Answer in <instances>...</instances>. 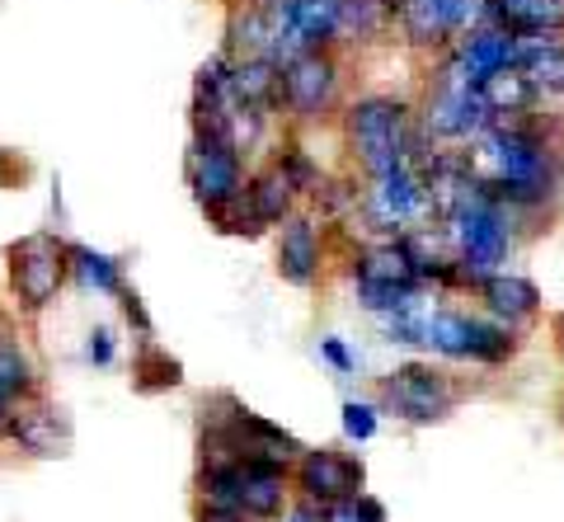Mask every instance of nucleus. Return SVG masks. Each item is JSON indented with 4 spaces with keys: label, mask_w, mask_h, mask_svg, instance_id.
<instances>
[{
    "label": "nucleus",
    "mask_w": 564,
    "mask_h": 522,
    "mask_svg": "<svg viewBox=\"0 0 564 522\" xmlns=\"http://www.w3.org/2000/svg\"><path fill=\"white\" fill-rule=\"evenodd\" d=\"M282 180H288V188L296 198H315V188L325 184V170H321V161L302 146V142H288V146H278L273 151V161H269Z\"/></svg>",
    "instance_id": "28"
},
{
    "label": "nucleus",
    "mask_w": 564,
    "mask_h": 522,
    "mask_svg": "<svg viewBox=\"0 0 564 522\" xmlns=\"http://www.w3.org/2000/svg\"><path fill=\"white\" fill-rule=\"evenodd\" d=\"M0 395L20 400V405L33 395H43L39 362H33V354L20 344V335H10L6 325H0Z\"/></svg>",
    "instance_id": "25"
},
{
    "label": "nucleus",
    "mask_w": 564,
    "mask_h": 522,
    "mask_svg": "<svg viewBox=\"0 0 564 522\" xmlns=\"http://www.w3.org/2000/svg\"><path fill=\"white\" fill-rule=\"evenodd\" d=\"M555 348H560V358H564V311L555 316Z\"/></svg>",
    "instance_id": "36"
},
{
    "label": "nucleus",
    "mask_w": 564,
    "mask_h": 522,
    "mask_svg": "<svg viewBox=\"0 0 564 522\" xmlns=\"http://www.w3.org/2000/svg\"><path fill=\"white\" fill-rule=\"evenodd\" d=\"M437 236H443L447 254L456 259V269H462L466 292H475V283H480L485 273L503 269L508 254H513L522 240L513 213H508L503 203H494L485 188L470 194L462 207H452V213L437 221Z\"/></svg>",
    "instance_id": "3"
},
{
    "label": "nucleus",
    "mask_w": 564,
    "mask_h": 522,
    "mask_svg": "<svg viewBox=\"0 0 564 522\" xmlns=\"http://www.w3.org/2000/svg\"><path fill=\"white\" fill-rule=\"evenodd\" d=\"M321 358H325L339 377H352V372H358V358H352V348H348L344 339H334V335L321 339Z\"/></svg>",
    "instance_id": "33"
},
{
    "label": "nucleus",
    "mask_w": 564,
    "mask_h": 522,
    "mask_svg": "<svg viewBox=\"0 0 564 522\" xmlns=\"http://www.w3.org/2000/svg\"><path fill=\"white\" fill-rule=\"evenodd\" d=\"M485 20L513 33H564V0H485Z\"/></svg>",
    "instance_id": "24"
},
{
    "label": "nucleus",
    "mask_w": 564,
    "mask_h": 522,
    "mask_svg": "<svg viewBox=\"0 0 564 522\" xmlns=\"http://www.w3.org/2000/svg\"><path fill=\"white\" fill-rule=\"evenodd\" d=\"M560 424H564V405H560Z\"/></svg>",
    "instance_id": "37"
},
{
    "label": "nucleus",
    "mask_w": 564,
    "mask_h": 522,
    "mask_svg": "<svg viewBox=\"0 0 564 522\" xmlns=\"http://www.w3.org/2000/svg\"><path fill=\"white\" fill-rule=\"evenodd\" d=\"M447 57L462 66V76L470 85H480L485 76L503 72V66H513V57H518V33L503 29V24H494V20H480V24H470L462 39L447 47Z\"/></svg>",
    "instance_id": "17"
},
{
    "label": "nucleus",
    "mask_w": 564,
    "mask_h": 522,
    "mask_svg": "<svg viewBox=\"0 0 564 522\" xmlns=\"http://www.w3.org/2000/svg\"><path fill=\"white\" fill-rule=\"evenodd\" d=\"M132 387L137 391H180L184 387V362L180 358H170L155 339H141L137 344V358H132Z\"/></svg>",
    "instance_id": "27"
},
{
    "label": "nucleus",
    "mask_w": 564,
    "mask_h": 522,
    "mask_svg": "<svg viewBox=\"0 0 564 522\" xmlns=\"http://www.w3.org/2000/svg\"><path fill=\"white\" fill-rule=\"evenodd\" d=\"M344 438L348 443H372L377 428H381V405L372 400H344Z\"/></svg>",
    "instance_id": "29"
},
{
    "label": "nucleus",
    "mask_w": 564,
    "mask_h": 522,
    "mask_svg": "<svg viewBox=\"0 0 564 522\" xmlns=\"http://www.w3.org/2000/svg\"><path fill=\"white\" fill-rule=\"evenodd\" d=\"M240 207L250 213V221L259 226V231H269V226H282L296 207H302V198L288 188V180L273 170V165H259L250 180H245L240 188Z\"/></svg>",
    "instance_id": "21"
},
{
    "label": "nucleus",
    "mask_w": 564,
    "mask_h": 522,
    "mask_svg": "<svg viewBox=\"0 0 564 522\" xmlns=\"http://www.w3.org/2000/svg\"><path fill=\"white\" fill-rule=\"evenodd\" d=\"M66 264H70V278H76L85 292H99V297H118V292L128 287V278H122V259L104 254V250L70 246L66 250Z\"/></svg>",
    "instance_id": "26"
},
{
    "label": "nucleus",
    "mask_w": 564,
    "mask_h": 522,
    "mask_svg": "<svg viewBox=\"0 0 564 522\" xmlns=\"http://www.w3.org/2000/svg\"><path fill=\"white\" fill-rule=\"evenodd\" d=\"M462 381H456L447 368L437 362H400L395 372L381 377L377 387V405L381 414H395V420L414 424V428H429V424H443L447 414L462 405Z\"/></svg>",
    "instance_id": "7"
},
{
    "label": "nucleus",
    "mask_w": 564,
    "mask_h": 522,
    "mask_svg": "<svg viewBox=\"0 0 564 522\" xmlns=\"http://www.w3.org/2000/svg\"><path fill=\"white\" fill-rule=\"evenodd\" d=\"M344 109V57L334 47L278 62V118L296 128L325 123Z\"/></svg>",
    "instance_id": "6"
},
{
    "label": "nucleus",
    "mask_w": 564,
    "mask_h": 522,
    "mask_svg": "<svg viewBox=\"0 0 564 522\" xmlns=\"http://www.w3.org/2000/svg\"><path fill=\"white\" fill-rule=\"evenodd\" d=\"M70 240H62L57 231H29L10 246V292L20 311L39 316V311L57 306L62 287L70 283V264H66Z\"/></svg>",
    "instance_id": "8"
},
{
    "label": "nucleus",
    "mask_w": 564,
    "mask_h": 522,
    "mask_svg": "<svg viewBox=\"0 0 564 522\" xmlns=\"http://www.w3.org/2000/svg\"><path fill=\"white\" fill-rule=\"evenodd\" d=\"M273 522H325V509L321 503H311V499H302V494H292V503Z\"/></svg>",
    "instance_id": "34"
},
{
    "label": "nucleus",
    "mask_w": 564,
    "mask_h": 522,
    "mask_svg": "<svg viewBox=\"0 0 564 522\" xmlns=\"http://www.w3.org/2000/svg\"><path fill=\"white\" fill-rule=\"evenodd\" d=\"M362 485H367V466L339 447H302V457L292 461V490L321 503V509L334 499L362 494Z\"/></svg>",
    "instance_id": "13"
},
{
    "label": "nucleus",
    "mask_w": 564,
    "mask_h": 522,
    "mask_svg": "<svg viewBox=\"0 0 564 522\" xmlns=\"http://www.w3.org/2000/svg\"><path fill=\"white\" fill-rule=\"evenodd\" d=\"M85 362H90V368H113L118 362V339H113L109 325L90 329V339H85Z\"/></svg>",
    "instance_id": "31"
},
{
    "label": "nucleus",
    "mask_w": 564,
    "mask_h": 522,
    "mask_svg": "<svg viewBox=\"0 0 564 522\" xmlns=\"http://www.w3.org/2000/svg\"><path fill=\"white\" fill-rule=\"evenodd\" d=\"M414 128L429 137L433 146H470L475 137L489 128V109L480 104V90L462 76L447 52L429 76V90L414 104Z\"/></svg>",
    "instance_id": "5"
},
{
    "label": "nucleus",
    "mask_w": 564,
    "mask_h": 522,
    "mask_svg": "<svg viewBox=\"0 0 564 522\" xmlns=\"http://www.w3.org/2000/svg\"><path fill=\"white\" fill-rule=\"evenodd\" d=\"M358 213H362L367 226H372V240L377 236L414 231V226H433L429 188H423L414 161H400L395 170H386V174H377V180H367L362 184V198H358Z\"/></svg>",
    "instance_id": "9"
},
{
    "label": "nucleus",
    "mask_w": 564,
    "mask_h": 522,
    "mask_svg": "<svg viewBox=\"0 0 564 522\" xmlns=\"http://www.w3.org/2000/svg\"><path fill=\"white\" fill-rule=\"evenodd\" d=\"M480 104L489 109V123L494 118H527V113H541V95H536V85L527 80L518 66H503V72H494V76H485L480 85Z\"/></svg>",
    "instance_id": "23"
},
{
    "label": "nucleus",
    "mask_w": 564,
    "mask_h": 522,
    "mask_svg": "<svg viewBox=\"0 0 564 522\" xmlns=\"http://www.w3.org/2000/svg\"><path fill=\"white\" fill-rule=\"evenodd\" d=\"M339 137L348 151V165L362 180L395 170L400 161H410V142H414V104L400 95H352L339 109Z\"/></svg>",
    "instance_id": "2"
},
{
    "label": "nucleus",
    "mask_w": 564,
    "mask_h": 522,
    "mask_svg": "<svg viewBox=\"0 0 564 522\" xmlns=\"http://www.w3.org/2000/svg\"><path fill=\"white\" fill-rule=\"evenodd\" d=\"M480 20L485 0H395V33L414 52H447Z\"/></svg>",
    "instance_id": "11"
},
{
    "label": "nucleus",
    "mask_w": 564,
    "mask_h": 522,
    "mask_svg": "<svg viewBox=\"0 0 564 522\" xmlns=\"http://www.w3.org/2000/svg\"><path fill=\"white\" fill-rule=\"evenodd\" d=\"M118 302H122V316H128V325L137 329V344H141V339H155L151 311H147V302L137 297V287H122V292H118Z\"/></svg>",
    "instance_id": "32"
},
{
    "label": "nucleus",
    "mask_w": 564,
    "mask_h": 522,
    "mask_svg": "<svg viewBox=\"0 0 564 522\" xmlns=\"http://www.w3.org/2000/svg\"><path fill=\"white\" fill-rule=\"evenodd\" d=\"M325 522H391L386 518V503L372 494H348L325 503Z\"/></svg>",
    "instance_id": "30"
},
{
    "label": "nucleus",
    "mask_w": 564,
    "mask_h": 522,
    "mask_svg": "<svg viewBox=\"0 0 564 522\" xmlns=\"http://www.w3.org/2000/svg\"><path fill=\"white\" fill-rule=\"evenodd\" d=\"M522 329H508L499 325L485 311H462V306H447L443 292H433L429 311H423V325H419V348L447 358V362H480V368H503V362L518 358L522 348Z\"/></svg>",
    "instance_id": "4"
},
{
    "label": "nucleus",
    "mask_w": 564,
    "mask_h": 522,
    "mask_svg": "<svg viewBox=\"0 0 564 522\" xmlns=\"http://www.w3.org/2000/svg\"><path fill=\"white\" fill-rule=\"evenodd\" d=\"M245 180H250V170H245V155L231 142H226L221 132L193 128L188 151H184V184H188L193 203H198L203 213H217V207L240 198Z\"/></svg>",
    "instance_id": "10"
},
{
    "label": "nucleus",
    "mask_w": 564,
    "mask_h": 522,
    "mask_svg": "<svg viewBox=\"0 0 564 522\" xmlns=\"http://www.w3.org/2000/svg\"><path fill=\"white\" fill-rule=\"evenodd\" d=\"M466 155L480 188L513 213L522 236L564 213V137L541 113L494 118Z\"/></svg>",
    "instance_id": "1"
},
{
    "label": "nucleus",
    "mask_w": 564,
    "mask_h": 522,
    "mask_svg": "<svg viewBox=\"0 0 564 522\" xmlns=\"http://www.w3.org/2000/svg\"><path fill=\"white\" fill-rule=\"evenodd\" d=\"M395 33V0H339V47H377Z\"/></svg>",
    "instance_id": "22"
},
{
    "label": "nucleus",
    "mask_w": 564,
    "mask_h": 522,
    "mask_svg": "<svg viewBox=\"0 0 564 522\" xmlns=\"http://www.w3.org/2000/svg\"><path fill=\"white\" fill-rule=\"evenodd\" d=\"M6 438L20 452H29V457L52 461V457H66V452H70V420L57 405H52V400L33 395V400H24V405L14 410Z\"/></svg>",
    "instance_id": "15"
},
{
    "label": "nucleus",
    "mask_w": 564,
    "mask_h": 522,
    "mask_svg": "<svg viewBox=\"0 0 564 522\" xmlns=\"http://www.w3.org/2000/svg\"><path fill=\"white\" fill-rule=\"evenodd\" d=\"M513 66L536 85L541 99H564V33H518Z\"/></svg>",
    "instance_id": "19"
},
{
    "label": "nucleus",
    "mask_w": 564,
    "mask_h": 522,
    "mask_svg": "<svg viewBox=\"0 0 564 522\" xmlns=\"http://www.w3.org/2000/svg\"><path fill=\"white\" fill-rule=\"evenodd\" d=\"M475 297H480L485 316H494V320L508 325V329H527V325L541 316V306H545L541 287L527 273H513V269L485 273L480 283H475Z\"/></svg>",
    "instance_id": "16"
},
{
    "label": "nucleus",
    "mask_w": 564,
    "mask_h": 522,
    "mask_svg": "<svg viewBox=\"0 0 564 522\" xmlns=\"http://www.w3.org/2000/svg\"><path fill=\"white\" fill-rule=\"evenodd\" d=\"M273 14V62L296 52H339V0H269Z\"/></svg>",
    "instance_id": "12"
},
{
    "label": "nucleus",
    "mask_w": 564,
    "mask_h": 522,
    "mask_svg": "<svg viewBox=\"0 0 564 522\" xmlns=\"http://www.w3.org/2000/svg\"><path fill=\"white\" fill-rule=\"evenodd\" d=\"M14 410H20V400L0 395V438H6V428H10V420H14Z\"/></svg>",
    "instance_id": "35"
},
{
    "label": "nucleus",
    "mask_w": 564,
    "mask_h": 522,
    "mask_svg": "<svg viewBox=\"0 0 564 522\" xmlns=\"http://www.w3.org/2000/svg\"><path fill=\"white\" fill-rule=\"evenodd\" d=\"M221 52L231 62L240 57H273V14L259 0H236L226 6V33H221Z\"/></svg>",
    "instance_id": "20"
},
{
    "label": "nucleus",
    "mask_w": 564,
    "mask_h": 522,
    "mask_svg": "<svg viewBox=\"0 0 564 522\" xmlns=\"http://www.w3.org/2000/svg\"><path fill=\"white\" fill-rule=\"evenodd\" d=\"M273 259H278V278H282V283L311 292L315 283H321V273H325V226L296 207V213L278 226Z\"/></svg>",
    "instance_id": "14"
},
{
    "label": "nucleus",
    "mask_w": 564,
    "mask_h": 522,
    "mask_svg": "<svg viewBox=\"0 0 564 522\" xmlns=\"http://www.w3.org/2000/svg\"><path fill=\"white\" fill-rule=\"evenodd\" d=\"M292 471L288 466H269V461H240V494L236 509L250 522H273L282 509L292 503Z\"/></svg>",
    "instance_id": "18"
}]
</instances>
